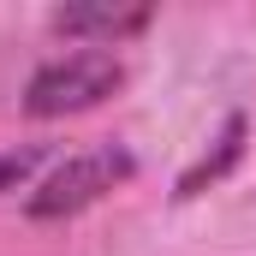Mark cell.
<instances>
[{
    "instance_id": "obj_3",
    "label": "cell",
    "mask_w": 256,
    "mask_h": 256,
    "mask_svg": "<svg viewBox=\"0 0 256 256\" xmlns=\"http://www.w3.org/2000/svg\"><path fill=\"white\" fill-rule=\"evenodd\" d=\"M149 18H155L149 6H60L54 12V30L60 36H84L96 48H114V42L137 36Z\"/></svg>"
},
{
    "instance_id": "obj_1",
    "label": "cell",
    "mask_w": 256,
    "mask_h": 256,
    "mask_svg": "<svg viewBox=\"0 0 256 256\" xmlns=\"http://www.w3.org/2000/svg\"><path fill=\"white\" fill-rule=\"evenodd\" d=\"M120 84H126V66L114 60L108 48H78V54H66V60H48L30 78L24 114H36V120H66V114L102 108Z\"/></svg>"
},
{
    "instance_id": "obj_2",
    "label": "cell",
    "mask_w": 256,
    "mask_h": 256,
    "mask_svg": "<svg viewBox=\"0 0 256 256\" xmlns=\"http://www.w3.org/2000/svg\"><path fill=\"white\" fill-rule=\"evenodd\" d=\"M131 173H137V161H131L120 143H102V149H84V155H72L60 161L36 196H30V214L36 220H66V214H84L90 202H102L108 191H120Z\"/></svg>"
},
{
    "instance_id": "obj_4",
    "label": "cell",
    "mask_w": 256,
    "mask_h": 256,
    "mask_svg": "<svg viewBox=\"0 0 256 256\" xmlns=\"http://www.w3.org/2000/svg\"><path fill=\"white\" fill-rule=\"evenodd\" d=\"M238 149H244V120H226V131H220V149H214V155H202L191 173L179 179V196H196L202 185H214V179H220V173L238 161Z\"/></svg>"
},
{
    "instance_id": "obj_5",
    "label": "cell",
    "mask_w": 256,
    "mask_h": 256,
    "mask_svg": "<svg viewBox=\"0 0 256 256\" xmlns=\"http://www.w3.org/2000/svg\"><path fill=\"white\" fill-rule=\"evenodd\" d=\"M36 155H42V149H24V155H0V185H6V179H24V173L36 167Z\"/></svg>"
}]
</instances>
